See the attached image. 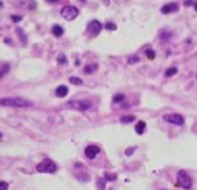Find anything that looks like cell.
<instances>
[{
    "instance_id": "14",
    "label": "cell",
    "mask_w": 197,
    "mask_h": 190,
    "mask_svg": "<svg viewBox=\"0 0 197 190\" xmlns=\"http://www.w3.org/2000/svg\"><path fill=\"white\" fill-rule=\"evenodd\" d=\"M8 71H10V65H8V64H4V65H3V68L0 69V78H3V76H4L8 72Z\"/></svg>"
},
{
    "instance_id": "15",
    "label": "cell",
    "mask_w": 197,
    "mask_h": 190,
    "mask_svg": "<svg viewBox=\"0 0 197 190\" xmlns=\"http://www.w3.org/2000/svg\"><path fill=\"white\" fill-rule=\"evenodd\" d=\"M176 72H178L176 67H171V68H168V69L165 71V76H172V75H175Z\"/></svg>"
},
{
    "instance_id": "11",
    "label": "cell",
    "mask_w": 197,
    "mask_h": 190,
    "mask_svg": "<svg viewBox=\"0 0 197 190\" xmlns=\"http://www.w3.org/2000/svg\"><path fill=\"white\" fill-rule=\"evenodd\" d=\"M144 129H146V122L144 121H139L136 124V126H135V131H136L137 135H143Z\"/></svg>"
},
{
    "instance_id": "28",
    "label": "cell",
    "mask_w": 197,
    "mask_h": 190,
    "mask_svg": "<svg viewBox=\"0 0 197 190\" xmlns=\"http://www.w3.org/2000/svg\"><path fill=\"white\" fill-rule=\"evenodd\" d=\"M194 7H196V11H197V3H194Z\"/></svg>"
},
{
    "instance_id": "8",
    "label": "cell",
    "mask_w": 197,
    "mask_h": 190,
    "mask_svg": "<svg viewBox=\"0 0 197 190\" xmlns=\"http://www.w3.org/2000/svg\"><path fill=\"white\" fill-rule=\"evenodd\" d=\"M99 153H100V149L97 146H95V144H90V146H88L85 149V156L88 157L89 160H93Z\"/></svg>"
},
{
    "instance_id": "3",
    "label": "cell",
    "mask_w": 197,
    "mask_h": 190,
    "mask_svg": "<svg viewBox=\"0 0 197 190\" xmlns=\"http://www.w3.org/2000/svg\"><path fill=\"white\" fill-rule=\"evenodd\" d=\"M36 171L38 172H40V173H53V172H56L57 171V165L51 160L46 158V160H43L42 162H39L36 165Z\"/></svg>"
},
{
    "instance_id": "1",
    "label": "cell",
    "mask_w": 197,
    "mask_h": 190,
    "mask_svg": "<svg viewBox=\"0 0 197 190\" xmlns=\"http://www.w3.org/2000/svg\"><path fill=\"white\" fill-rule=\"evenodd\" d=\"M0 105H3V107L24 108V107H32V103L27 100V99H21V97H3L0 99Z\"/></svg>"
},
{
    "instance_id": "5",
    "label": "cell",
    "mask_w": 197,
    "mask_h": 190,
    "mask_svg": "<svg viewBox=\"0 0 197 190\" xmlns=\"http://www.w3.org/2000/svg\"><path fill=\"white\" fill-rule=\"evenodd\" d=\"M79 10L76 7H72V6H65V7L61 8V15L63 18H65L67 21H72L78 17Z\"/></svg>"
},
{
    "instance_id": "27",
    "label": "cell",
    "mask_w": 197,
    "mask_h": 190,
    "mask_svg": "<svg viewBox=\"0 0 197 190\" xmlns=\"http://www.w3.org/2000/svg\"><path fill=\"white\" fill-rule=\"evenodd\" d=\"M192 4H193L192 2H185V6H192Z\"/></svg>"
},
{
    "instance_id": "17",
    "label": "cell",
    "mask_w": 197,
    "mask_h": 190,
    "mask_svg": "<svg viewBox=\"0 0 197 190\" xmlns=\"http://www.w3.org/2000/svg\"><path fill=\"white\" fill-rule=\"evenodd\" d=\"M104 27H106V29H108V31H115V29H117V25H115L114 22H107Z\"/></svg>"
},
{
    "instance_id": "19",
    "label": "cell",
    "mask_w": 197,
    "mask_h": 190,
    "mask_svg": "<svg viewBox=\"0 0 197 190\" xmlns=\"http://www.w3.org/2000/svg\"><path fill=\"white\" fill-rule=\"evenodd\" d=\"M70 82L74 83V85H80V83H82V79H80V78H75V76H71Z\"/></svg>"
},
{
    "instance_id": "25",
    "label": "cell",
    "mask_w": 197,
    "mask_h": 190,
    "mask_svg": "<svg viewBox=\"0 0 197 190\" xmlns=\"http://www.w3.org/2000/svg\"><path fill=\"white\" fill-rule=\"evenodd\" d=\"M11 18L14 20L15 22H18V21H21V17H18V15H11Z\"/></svg>"
},
{
    "instance_id": "12",
    "label": "cell",
    "mask_w": 197,
    "mask_h": 190,
    "mask_svg": "<svg viewBox=\"0 0 197 190\" xmlns=\"http://www.w3.org/2000/svg\"><path fill=\"white\" fill-rule=\"evenodd\" d=\"M51 32H53V35H54V36L60 38V36H63L64 29H63V27H60V25H54V27L51 28Z\"/></svg>"
},
{
    "instance_id": "10",
    "label": "cell",
    "mask_w": 197,
    "mask_h": 190,
    "mask_svg": "<svg viewBox=\"0 0 197 190\" xmlns=\"http://www.w3.org/2000/svg\"><path fill=\"white\" fill-rule=\"evenodd\" d=\"M67 95H68V88H67V86L61 85V86H59V88L56 89V96H57V97H65Z\"/></svg>"
},
{
    "instance_id": "20",
    "label": "cell",
    "mask_w": 197,
    "mask_h": 190,
    "mask_svg": "<svg viewBox=\"0 0 197 190\" xmlns=\"http://www.w3.org/2000/svg\"><path fill=\"white\" fill-rule=\"evenodd\" d=\"M122 100H124V95H115L114 99H112V101H114V103H119Z\"/></svg>"
},
{
    "instance_id": "29",
    "label": "cell",
    "mask_w": 197,
    "mask_h": 190,
    "mask_svg": "<svg viewBox=\"0 0 197 190\" xmlns=\"http://www.w3.org/2000/svg\"><path fill=\"white\" fill-rule=\"evenodd\" d=\"M0 137H2V132H0Z\"/></svg>"
},
{
    "instance_id": "18",
    "label": "cell",
    "mask_w": 197,
    "mask_h": 190,
    "mask_svg": "<svg viewBox=\"0 0 197 190\" xmlns=\"http://www.w3.org/2000/svg\"><path fill=\"white\" fill-rule=\"evenodd\" d=\"M146 56H147V59H148V60H153L154 57H156V51L148 49V50H146Z\"/></svg>"
},
{
    "instance_id": "16",
    "label": "cell",
    "mask_w": 197,
    "mask_h": 190,
    "mask_svg": "<svg viewBox=\"0 0 197 190\" xmlns=\"http://www.w3.org/2000/svg\"><path fill=\"white\" fill-rule=\"evenodd\" d=\"M132 121H135V117H133V115H128V117H122V118H121V122H122V124H129V122H132Z\"/></svg>"
},
{
    "instance_id": "4",
    "label": "cell",
    "mask_w": 197,
    "mask_h": 190,
    "mask_svg": "<svg viewBox=\"0 0 197 190\" xmlns=\"http://www.w3.org/2000/svg\"><path fill=\"white\" fill-rule=\"evenodd\" d=\"M176 185L182 186V189H185V190L192 189V185H193L192 178L189 176V173H187L186 171L180 169L179 172H178V183H176Z\"/></svg>"
},
{
    "instance_id": "7",
    "label": "cell",
    "mask_w": 197,
    "mask_h": 190,
    "mask_svg": "<svg viewBox=\"0 0 197 190\" xmlns=\"http://www.w3.org/2000/svg\"><path fill=\"white\" fill-rule=\"evenodd\" d=\"M100 31H101V24H100V21L97 20H93L90 21L88 24V32L90 33V36H97L100 33Z\"/></svg>"
},
{
    "instance_id": "6",
    "label": "cell",
    "mask_w": 197,
    "mask_h": 190,
    "mask_svg": "<svg viewBox=\"0 0 197 190\" xmlns=\"http://www.w3.org/2000/svg\"><path fill=\"white\" fill-rule=\"evenodd\" d=\"M163 120L165 122H168V124H172V125H183L185 124V118H183L180 114H175V112L163 115Z\"/></svg>"
},
{
    "instance_id": "21",
    "label": "cell",
    "mask_w": 197,
    "mask_h": 190,
    "mask_svg": "<svg viewBox=\"0 0 197 190\" xmlns=\"http://www.w3.org/2000/svg\"><path fill=\"white\" fill-rule=\"evenodd\" d=\"M57 61H59V64H67V59H65V56H63V54H60V56L57 57Z\"/></svg>"
},
{
    "instance_id": "24",
    "label": "cell",
    "mask_w": 197,
    "mask_h": 190,
    "mask_svg": "<svg viewBox=\"0 0 197 190\" xmlns=\"http://www.w3.org/2000/svg\"><path fill=\"white\" fill-rule=\"evenodd\" d=\"M137 61H139V57H129L128 59L129 64H135V63H137Z\"/></svg>"
},
{
    "instance_id": "2",
    "label": "cell",
    "mask_w": 197,
    "mask_h": 190,
    "mask_svg": "<svg viewBox=\"0 0 197 190\" xmlns=\"http://www.w3.org/2000/svg\"><path fill=\"white\" fill-rule=\"evenodd\" d=\"M92 107V101L88 99H82V100H70L65 103V108L68 110H78V111H88Z\"/></svg>"
},
{
    "instance_id": "26",
    "label": "cell",
    "mask_w": 197,
    "mask_h": 190,
    "mask_svg": "<svg viewBox=\"0 0 197 190\" xmlns=\"http://www.w3.org/2000/svg\"><path fill=\"white\" fill-rule=\"evenodd\" d=\"M133 150H135L133 147H132V149H128L127 150V156H131V153H133Z\"/></svg>"
},
{
    "instance_id": "22",
    "label": "cell",
    "mask_w": 197,
    "mask_h": 190,
    "mask_svg": "<svg viewBox=\"0 0 197 190\" xmlns=\"http://www.w3.org/2000/svg\"><path fill=\"white\" fill-rule=\"evenodd\" d=\"M115 179H117V175H115V173H111V175H110V173H107L104 180H115Z\"/></svg>"
},
{
    "instance_id": "23",
    "label": "cell",
    "mask_w": 197,
    "mask_h": 190,
    "mask_svg": "<svg viewBox=\"0 0 197 190\" xmlns=\"http://www.w3.org/2000/svg\"><path fill=\"white\" fill-rule=\"evenodd\" d=\"M7 189H8L7 182H0V190H7Z\"/></svg>"
},
{
    "instance_id": "9",
    "label": "cell",
    "mask_w": 197,
    "mask_h": 190,
    "mask_svg": "<svg viewBox=\"0 0 197 190\" xmlns=\"http://www.w3.org/2000/svg\"><path fill=\"white\" fill-rule=\"evenodd\" d=\"M178 8H179L178 3H168V4L161 7V13H163V14H171V13L178 11Z\"/></svg>"
},
{
    "instance_id": "13",
    "label": "cell",
    "mask_w": 197,
    "mask_h": 190,
    "mask_svg": "<svg viewBox=\"0 0 197 190\" xmlns=\"http://www.w3.org/2000/svg\"><path fill=\"white\" fill-rule=\"evenodd\" d=\"M97 68H99L97 64H90V65H88V67H85V68H83V72H85V74H92V72H95Z\"/></svg>"
}]
</instances>
